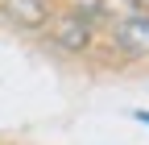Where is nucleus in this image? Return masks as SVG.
<instances>
[{"label": "nucleus", "mask_w": 149, "mask_h": 145, "mask_svg": "<svg viewBox=\"0 0 149 145\" xmlns=\"http://www.w3.org/2000/svg\"><path fill=\"white\" fill-rule=\"evenodd\" d=\"M116 42L128 54H145L149 50V13H133L116 25Z\"/></svg>", "instance_id": "nucleus-1"}, {"label": "nucleus", "mask_w": 149, "mask_h": 145, "mask_svg": "<svg viewBox=\"0 0 149 145\" xmlns=\"http://www.w3.org/2000/svg\"><path fill=\"white\" fill-rule=\"evenodd\" d=\"M54 38H58V46H66V50H83L87 46V25L79 21V17H62L58 25H54Z\"/></svg>", "instance_id": "nucleus-2"}, {"label": "nucleus", "mask_w": 149, "mask_h": 145, "mask_svg": "<svg viewBox=\"0 0 149 145\" xmlns=\"http://www.w3.org/2000/svg\"><path fill=\"white\" fill-rule=\"evenodd\" d=\"M8 13H13L21 25H29V29H37V25L46 21V13H42L37 0H8Z\"/></svg>", "instance_id": "nucleus-3"}, {"label": "nucleus", "mask_w": 149, "mask_h": 145, "mask_svg": "<svg viewBox=\"0 0 149 145\" xmlns=\"http://www.w3.org/2000/svg\"><path fill=\"white\" fill-rule=\"evenodd\" d=\"M133 116H137L141 124H149V112H145V108H137V112H133Z\"/></svg>", "instance_id": "nucleus-4"}, {"label": "nucleus", "mask_w": 149, "mask_h": 145, "mask_svg": "<svg viewBox=\"0 0 149 145\" xmlns=\"http://www.w3.org/2000/svg\"><path fill=\"white\" fill-rule=\"evenodd\" d=\"M133 4H137V8H141V13H149V0H133Z\"/></svg>", "instance_id": "nucleus-5"}]
</instances>
